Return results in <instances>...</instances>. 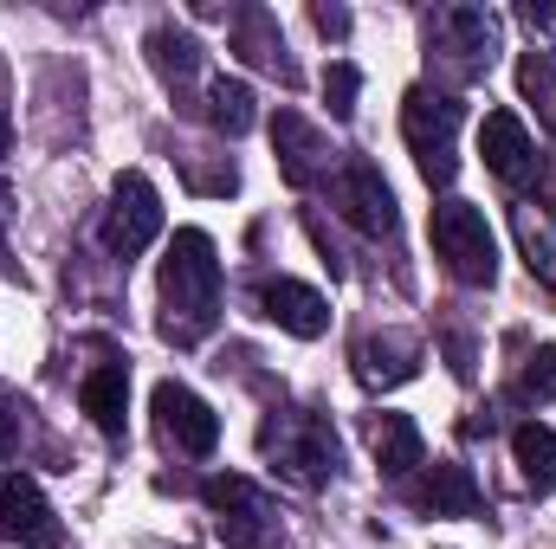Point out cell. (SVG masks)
Wrapping results in <instances>:
<instances>
[{
  "instance_id": "obj_17",
  "label": "cell",
  "mask_w": 556,
  "mask_h": 549,
  "mask_svg": "<svg viewBox=\"0 0 556 549\" xmlns=\"http://www.w3.org/2000/svg\"><path fill=\"white\" fill-rule=\"evenodd\" d=\"M415 505L427 518H472L479 511V485H472L466 465L440 459V465H427V478L415 485Z\"/></svg>"
},
{
  "instance_id": "obj_28",
  "label": "cell",
  "mask_w": 556,
  "mask_h": 549,
  "mask_svg": "<svg viewBox=\"0 0 556 549\" xmlns=\"http://www.w3.org/2000/svg\"><path fill=\"white\" fill-rule=\"evenodd\" d=\"M525 26H531V33H551V39H556V13H551V7H525Z\"/></svg>"
},
{
  "instance_id": "obj_2",
  "label": "cell",
  "mask_w": 556,
  "mask_h": 549,
  "mask_svg": "<svg viewBox=\"0 0 556 549\" xmlns=\"http://www.w3.org/2000/svg\"><path fill=\"white\" fill-rule=\"evenodd\" d=\"M260 446H266V459H273L278 478H291V485H304V491H317V485L337 478V465H343V446H337V433H330L324 413H278L273 408Z\"/></svg>"
},
{
  "instance_id": "obj_25",
  "label": "cell",
  "mask_w": 556,
  "mask_h": 549,
  "mask_svg": "<svg viewBox=\"0 0 556 549\" xmlns=\"http://www.w3.org/2000/svg\"><path fill=\"white\" fill-rule=\"evenodd\" d=\"M518 85H525L531 98H544V117H551V130H556V72H551V59L531 52V59L518 65Z\"/></svg>"
},
{
  "instance_id": "obj_11",
  "label": "cell",
  "mask_w": 556,
  "mask_h": 549,
  "mask_svg": "<svg viewBox=\"0 0 556 549\" xmlns=\"http://www.w3.org/2000/svg\"><path fill=\"white\" fill-rule=\"evenodd\" d=\"M479 155H485V168H492L505 188H531V181H544L538 137L525 130L518 111H492V117H485V130H479Z\"/></svg>"
},
{
  "instance_id": "obj_23",
  "label": "cell",
  "mask_w": 556,
  "mask_h": 549,
  "mask_svg": "<svg viewBox=\"0 0 556 549\" xmlns=\"http://www.w3.org/2000/svg\"><path fill=\"white\" fill-rule=\"evenodd\" d=\"M356 91H363L356 65H350V59H330V72H324V98H330V117H337V124L356 117Z\"/></svg>"
},
{
  "instance_id": "obj_24",
  "label": "cell",
  "mask_w": 556,
  "mask_h": 549,
  "mask_svg": "<svg viewBox=\"0 0 556 549\" xmlns=\"http://www.w3.org/2000/svg\"><path fill=\"white\" fill-rule=\"evenodd\" d=\"M556 395V349L544 343L538 356H525V375H518V401H544Z\"/></svg>"
},
{
  "instance_id": "obj_5",
  "label": "cell",
  "mask_w": 556,
  "mask_h": 549,
  "mask_svg": "<svg viewBox=\"0 0 556 549\" xmlns=\"http://www.w3.org/2000/svg\"><path fill=\"white\" fill-rule=\"evenodd\" d=\"M201 498H207L214 531H220V544L227 549H273L278 511H273V498H266L253 478H240V472H214V478L201 485Z\"/></svg>"
},
{
  "instance_id": "obj_19",
  "label": "cell",
  "mask_w": 556,
  "mask_h": 549,
  "mask_svg": "<svg viewBox=\"0 0 556 549\" xmlns=\"http://www.w3.org/2000/svg\"><path fill=\"white\" fill-rule=\"evenodd\" d=\"M511 459H518V472H525V485L544 498L556 491V433L544 420H525L518 433H511Z\"/></svg>"
},
{
  "instance_id": "obj_29",
  "label": "cell",
  "mask_w": 556,
  "mask_h": 549,
  "mask_svg": "<svg viewBox=\"0 0 556 549\" xmlns=\"http://www.w3.org/2000/svg\"><path fill=\"white\" fill-rule=\"evenodd\" d=\"M7 149H13V117L0 111V155H7Z\"/></svg>"
},
{
  "instance_id": "obj_15",
  "label": "cell",
  "mask_w": 556,
  "mask_h": 549,
  "mask_svg": "<svg viewBox=\"0 0 556 549\" xmlns=\"http://www.w3.org/2000/svg\"><path fill=\"white\" fill-rule=\"evenodd\" d=\"M356 375H363L369 388H402V382H415L420 375V343L402 336V330L363 336V343H356Z\"/></svg>"
},
{
  "instance_id": "obj_14",
  "label": "cell",
  "mask_w": 556,
  "mask_h": 549,
  "mask_svg": "<svg viewBox=\"0 0 556 549\" xmlns=\"http://www.w3.org/2000/svg\"><path fill=\"white\" fill-rule=\"evenodd\" d=\"M233 52H240L247 65L273 72L278 85H298V65H291V52H285V33H278V20L266 7H247V13L233 20Z\"/></svg>"
},
{
  "instance_id": "obj_9",
  "label": "cell",
  "mask_w": 556,
  "mask_h": 549,
  "mask_svg": "<svg viewBox=\"0 0 556 549\" xmlns=\"http://www.w3.org/2000/svg\"><path fill=\"white\" fill-rule=\"evenodd\" d=\"M155 433L175 446V452H188V459H207L214 446H220V413L207 408L194 388H181V382H155Z\"/></svg>"
},
{
  "instance_id": "obj_20",
  "label": "cell",
  "mask_w": 556,
  "mask_h": 549,
  "mask_svg": "<svg viewBox=\"0 0 556 549\" xmlns=\"http://www.w3.org/2000/svg\"><path fill=\"white\" fill-rule=\"evenodd\" d=\"M149 65H155L162 85H188L201 72V39L181 33V26H155L149 33Z\"/></svg>"
},
{
  "instance_id": "obj_8",
  "label": "cell",
  "mask_w": 556,
  "mask_h": 549,
  "mask_svg": "<svg viewBox=\"0 0 556 549\" xmlns=\"http://www.w3.org/2000/svg\"><path fill=\"white\" fill-rule=\"evenodd\" d=\"M162 233V194H155V181L149 175H117V188H111V214H104V246L117 253V259H137L142 246Z\"/></svg>"
},
{
  "instance_id": "obj_16",
  "label": "cell",
  "mask_w": 556,
  "mask_h": 549,
  "mask_svg": "<svg viewBox=\"0 0 556 549\" xmlns=\"http://www.w3.org/2000/svg\"><path fill=\"white\" fill-rule=\"evenodd\" d=\"M78 401H85V413L98 420V433H104V439H124V413H130V369H124V362H98V369L85 375Z\"/></svg>"
},
{
  "instance_id": "obj_1",
  "label": "cell",
  "mask_w": 556,
  "mask_h": 549,
  "mask_svg": "<svg viewBox=\"0 0 556 549\" xmlns=\"http://www.w3.org/2000/svg\"><path fill=\"white\" fill-rule=\"evenodd\" d=\"M220 323V253L201 227H181L162 253V336L194 349Z\"/></svg>"
},
{
  "instance_id": "obj_26",
  "label": "cell",
  "mask_w": 556,
  "mask_h": 549,
  "mask_svg": "<svg viewBox=\"0 0 556 549\" xmlns=\"http://www.w3.org/2000/svg\"><path fill=\"white\" fill-rule=\"evenodd\" d=\"M20 439H26V401L20 388H0V459H13Z\"/></svg>"
},
{
  "instance_id": "obj_7",
  "label": "cell",
  "mask_w": 556,
  "mask_h": 549,
  "mask_svg": "<svg viewBox=\"0 0 556 549\" xmlns=\"http://www.w3.org/2000/svg\"><path fill=\"white\" fill-rule=\"evenodd\" d=\"M330 201L343 207V220L350 227H363L369 240H382V233H395V188L382 181V168L369 162V155H343V168L330 175Z\"/></svg>"
},
{
  "instance_id": "obj_3",
  "label": "cell",
  "mask_w": 556,
  "mask_h": 549,
  "mask_svg": "<svg viewBox=\"0 0 556 549\" xmlns=\"http://www.w3.org/2000/svg\"><path fill=\"white\" fill-rule=\"evenodd\" d=\"M459 124H466V104L446 98V91H427L415 85L402 98V137L415 149V168L427 188H446L453 168H459Z\"/></svg>"
},
{
  "instance_id": "obj_30",
  "label": "cell",
  "mask_w": 556,
  "mask_h": 549,
  "mask_svg": "<svg viewBox=\"0 0 556 549\" xmlns=\"http://www.w3.org/2000/svg\"><path fill=\"white\" fill-rule=\"evenodd\" d=\"M7 214H13V194H7V188H0V227H7Z\"/></svg>"
},
{
  "instance_id": "obj_27",
  "label": "cell",
  "mask_w": 556,
  "mask_h": 549,
  "mask_svg": "<svg viewBox=\"0 0 556 549\" xmlns=\"http://www.w3.org/2000/svg\"><path fill=\"white\" fill-rule=\"evenodd\" d=\"M311 20H317L324 39H343V33H350V13H343V7H311Z\"/></svg>"
},
{
  "instance_id": "obj_12",
  "label": "cell",
  "mask_w": 556,
  "mask_h": 549,
  "mask_svg": "<svg viewBox=\"0 0 556 549\" xmlns=\"http://www.w3.org/2000/svg\"><path fill=\"white\" fill-rule=\"evenodd\" d=\"M273 149H278V175L291 188H311V181H330L337 175V149L317 124H304L298 111H278L273 117Z\"/></svg>"
},
{
  "instance_id": "obj_18",
  "label": "cell",
  "mask_w": 556,
  "mask_h": 549,
  "mask_svg": "<svg viewBox=\"0 0 556 549\" xmlns=\"http://www.w3.org/2000/svg\"><path fill=\"white\" fill-rule=\"evenodd\" d=\"M369 452H376V465L389 478H408L420 465V426L408 413H376L369 420Z\"/></svg>"
},
{
  "instance_id": "obj_21",
  "label": "cell",
  "mask_w": 556,
  "mask_h": 549,
  "mask_svg": "<svg viewBox=\"0 0 556 549\" xmlns=\"http://www.w3.org/2000/svg\"><path fill=\"white\" fill-rule=\"evenodd\" d=\"M207 124L220 137H247L253 130V85L247 78H214L207 85Z\"/></svg>"
},
{
  "instance_id": "obj_10",
  "label": "cell",
  "mask_w": 556,
  "mask_h": 549,
  "mask_svg": "<svg viewBox=\"0 0 556 549\" xmlns=\"http://www.w3.org/2000/svg\"><path fill=\"white\" fill-rule=\"evenodd\" d=\"M0 537L26 549H59L65 531H59V511L46 505L39 478L33 472H0Z\"/></svg>"
},
{
  "instance_id": "obj_13",
  "label": "cell",
  "mask_w": 556,
  "mask_h": 549,
  "mask_svg": "<svg viewBox=\"0 0 556 549\" xmlns=\"http://www.w3.org/2000/svg\"><path fill=\"white\" fill-rule=\"evenodd\" d=\"M260 317H273L278 330H291V336H304V343L330 330L324 291H311V284H298V278H266V284H260Z\"/></svg>"
},
{
  "instance_id": "obj_6",
  "label": "cell",
  "mask_w": 556,
  "mask_h": 549,
  "mask_svg": "<svg viewBox=\"0 0 556 549\" xmlns=\"http://www.w3.org/2000/svg\"><path fill=\"white\" fill-rule=\"evenodd\" d=\"M427 46L459 78H485L492 59H498V13H485V7H433L427 13Z\"/></svg>"
},
{
  "instance_id": "obj_22",
  "label": "cell",
  "mask_w": 556,
  "mask_h": 549,
  "mask_svg": "<svg viewBox=\"0 0 556 549\" xmlns=\"http://www.w3.org/2000/svg\"><path fill=\"white\" fill-rule=\"evenodd\" d=\"M518 240H525V253H531V272H544L556 284V227L544 214H531V207H518Z\"/></svg>"
},
{
  "instance_id": "obj_4",
  "label": "cell",
  "mask_w": 556,
  "mask_h": 549,
  "mask_svg": "<svg viewBox=\"0 0 556 549\" xmlns=\"http://www.w3.org/2000/svg\"><path fill=\"white\" fill-rule=\"evenodd\" d=\"M433 253H440V266L459 278V284H492L498 278V240H492V227H485V214L472 207V201H440L433 207Z\"/></svg>"
}]
</instances>
